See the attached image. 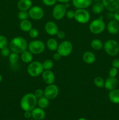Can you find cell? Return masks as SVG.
Listing matches in <instances>:
<instances>
[{"label":"cell","mask_w":119,"mask_h":120,"mask_svg":"<svg viewBox=\"0 0 119 120\" xmlns=\"http://www.w3.org/2000/svg\"><path fill=\"white\" fill-rule=\"evenodd\" d=\"M44 71L42 63L38 61H32L29 63L27 68V71L31 77H37L42 74Z\"/></svg>","instance_id":"5b68a950"},{"label":"cell","mask_w":119,"mask_h":120,"mask_svg":"<svg viewBox=\"0 0 119 120\" xmlns=\"http://www.w3.org/2000/svg\"><path fill=\"white\" fill-rule=\"evenodd\" d=\"M93 0H72V4L77 9H86L89 7Z\"/></svg>","instance_id":"2e32d148"},{"label":"cell","mask_w":119,"mask_h":120,"mask_svg":"<svg viewBox=\"0 0 119 120\" xmlns=\"http://www.w3.org/2000/svg\"><path fill=\"white\" fill-rule=\"evenodd\" d=\"M49 104H50V100L46 98L45 96L37 98V105H38V107L43 109H46L49 107Z\"/></svg>","instance_id":"d4e9b609"},{"label":"cell","mask_w":119,"mask_h":120,"mask_svg":"<svg viewBox=\"0 0 119 120\" xmlns=\"http://www.w3.org/2000/svg\"><path fill=\"white\" fill-rule=\"evenodd\" d=\"M107 17L108 18V19H110L111 20L114 19V12H109L107 14Z\"/></svg>","instance_id":"ee69618b"},{"label":"cell","mask_w":119,"mask_h":120,"mask_svg":"<svg viewBox=\"0 0 119 120\" xmlns=\"http://www.w3.org/2000/svg\"><path fill=\"white\" fill-rule=\"evenodd\" d=\"M59 88L57 85L53 84H48L44 90V96L50 100H54L59 94Z\"/></svg>","instance_id":"30bf717a"},{"label":"cell","mask_w":119,"mask_h":120,"mask_svg":"<svg viewBox=\"0 0 119 120\" xmlns=\"http://www.w3.org/2000/svg\"><path fill=\"white\" fill-rule=\"evenodd\" d=\"M2 75L0 74V83L2 82Z\"/></svg>","instance_id":"7dc6e473"},{"label":"cell","mask_w":119,"mask_h":120,"mask_svg":"<svg viewBox=\"0 0 119 120\" xmlns=\"http://www.w3.org/2000/svg\"><path fill=\"white\" fill-rule=\"evenodd\" d=\"M64 5H65V7H66V9H67V8H68L69 7H70V4L69 2H66V3L64 4Z\"/></svg>","instance_id":"bcb514c9"},{"label":"cell","mask_w":119,"mask_h":120,"mask_svg":"<svg viewBox=\"0 0 119 120\" xmlns=\"http://www.w3.org/2000/svg\"><path fill=\"white\" fill-rule=\"evenodd\" d=\"M104 9H105V7L103 5L102 2H98L93 4L92 8V11L93 14H96V15L100 14L102 12H103Z\"/></svg>","instance_id":"484cf974"},{"label":"cell","mask_w":119,"mask_h":120,"mask_svg":"<svg viewBox=\"0 0 119 120\" xmlns=\"http://www.w3.org/2000/svg\"><path fill=\"white\" fill-rule=\"evenodd\" d=\"M106 27L108 32L112 35H116L119 32V22L116 20H110Z\"/></svg>","instance_id":"e0dca14e"},{"label":"cell","mask_w":119,"mask_h":120,"mask_svg":"<svg viewBox=\"0 0 119 120\" xmlns=\"http://www.w3.org/2000/svg\"><path fill=\"white\" fill-rule=\"evenodd\" d=\"M103 48L105 52L110 56H116L119 53V43L114 39H109L103 43Z\"/></svg>","instance_id":"277c9868"},{"label":"cell","mask_w":119,"mask_h":120,"mask_svg":"<svg viewBox=\"0 0 119 120\" xmlns=\"http://www.w3.org/2000/svg\"><path fill=\"white\" fill-rule=\"evenodd\" d=\"M108 99L114 104H119V89H115L109 91L108 94Z\"/></svg>","instance_id":"44dd1931"},{"label":"cell","mask_w":119,"mask_h":120,"mask_svg":"<svg viewBox=\"0 0 119 120\" xmlns=\"http://www.w3.org/2000/svg\"><path fill=\"white\" fill-rule=\"evenodd\" d=\"M24 118H26V119H30L31 117H32V111H24Z\"/></svg>","instance_id":"60d3db41"},{"label":"cell","mask_w":119,"mask_h":120,"mask_svg":"<svg viewBox=\"0 0 119 120\" xmlns=\"http://www.w3.org/2000/svg\"><path fill=\"white\" fill-rule=\"evenodd\" d=\"M29 18L33 20H40L43 18L44 11L43 8L38 5L32 6L28 11Z\"/></svg>","instance_id":"8fae6325"},{"label":"cell","mask_w":119,"mask_h":120,"mask_svg":"<svg viewBox=\"0 0 119 120\" xmlns=\"http://www.w3.org/2000/svg\"><path fill=\"white\" fill-rule=\"evenodd\" d=\"M19 28L22 31L24 32H29V30L33 28V25L32 22L29 20H23L20 22Z\"/></svg>","instance_id":"603a6c76"},{"label":"cell","mask_w":119,"mask_h":120,"mask_svg":"<svg viewBox=\"0 0 119 120\" xmlns=\"http://www.w3.org/2000/svg\"><path fill=\"white\" fill-rule=\"evenodd\" d=\"M32 118L35 120H42L46 116V112L44 109L40 107H35L32 111Z\"/></svg>","instance_id":"ac0fdd59"},{"label":"cell","mask_w":119,"mask_h":120,"mask_svg":"<svg viewBox=\"0 0 119 120\" xmlns=\"http://www.w3.org/2000/svg\"><path fill=\"white\" fill-rule=\"evenodd\" d=\"M21 60L24 63H30L33 61V54L29 50H24V52L21 53Z\"/></svg>","instance_id":"7402d4cb"},{"label":"cell","mask_w":119,"mask_h":120,"mask_svg":"<svg viewBox=\"0 0 119 120\" xmlns=\"http://www.w3.org/2000/svg\"><path fill=\"white\" fill-rule=\"evenodd\" d=\"M42 77L44 83L47 85L53 84L56 80L54 74L51 70H44L42 74Z\"/></svg>","instance_id":"5bb4252c"},{"label":"cell","mask_w":119,"mask_h":120,"mask_svg":"<svg viewBox=\"0 0 119 120\" xmlns=\"http://www.w3.org/2000/svg\"><path fill=\"white\" fill-rule=\"evenodd\" d=\"M102 3L108 12H114L119 9V0H102Z\"/></svg>","instance_id":"7c38bea8"},{"label":"cell","mask_w":119,"mask_h":120,"mask_svg":"<svg viewBox=\"0 0 119 120\" xmlns=\"http://www.w3.org/2000/svg\"><path fill=\"white\" fill-rule=\"evenodd\" d=\"M44 70H51L54 66V62L51 59H46L42 63Z\"/></svg>","instance_id":"f1b7e54d"},{"label":"cell","mask_w":119,"mask_h":120,"mask_svg":"<svg viewBox=\"0 0 119 120\" xmlns=\"http://www.w3.org/2000/svg\"><path fill=\"white\" fill-rule=\"evenodd\" d=\"M114 19L119 22V9L114 12Z\"/></svg>","instance_id":"7bdbcfd3"},{"label":"cell","mask_w":119,"mask_h":120,"mask_svg":"<svg viewBox=\"0 0 119 120\" xmlns=\"http://www.w3.org/2000/svg\"><path fill=\"white\" fill-rule=\"evenodd\" d=\"M33 94L37 98H40V97H43V96H44V90H42V89H36V90L35 91V92H34Z\"/></svg>","instance_id":"836d02e7"},{"label":"cell","mask_w":119,"mask_h":120,"mask_svg":"<svg viewBox=\"0 0 119 120\" xmlns=\"http://www.w3.org/2000/svg\"><path fill=\"white\" fill-rule=\"evenodd\" d=\"M65 16H66L67 18H68L69 19H72L74 18L75 16V11L72 10H68L66 11V15Z\"/></svg>","instance_id":"74e56055"},{"label":"cell","mask_w":119,"mask_h":120,"mask_svg":"<svg viewBox=\"0 0 119 120\" xmlns=\"http://www.w3.org/2000/svg\"><path fill=\"white\" fill-rule=\"evenodd\" d=\"M29 17V14H28V11H20L19 12L18 14V18L19 19H20L21 21L28 19Z\"/></svg>","instance_id":"1f68e13d"},{"label":"cell","mask_w":119,"mask_h":120,"mask_svg":"<svg viewBox=\"0 0 119 120\" xmlns=\"http://www.w3.org/2000/svg\"><path fill=\"white\" fill-rule=\"evenodd\" d=\"M112 67L119 69V59H115L112 61Z\"/></svg>","instance_id":"ab89813d"},{"label":"cell","mask_w":119,"mask_h":120,"mask_svg":"<svg viewBox=\"0 0 119 120\" xmlns=\"http://www.w3.org/2000/svg\"><path fill=\"white\" fill-rule=\"evenodd\" d=\"M29 35L31 38L35 39L36 38L38 37V35H39V32L37 30L36 28H32L29 31Z\"/></svg>","instance_id":"d6a6232c"},{"label":"cell","mask_w":119,"mask_h":120,"mask_svg":"<svg viewBox=\"0 0 119 120\" xmlns=\"http://www.w3.org/2000/svg\"><path fill=\"white\" fill-rule=\"evenodd\" d=\"M91 47L95 50H99L103 47V43L99 39H94L91 42Z\"/></svg>","instance_id":"4316f807"},{"label":"cell","mask_w":119,"mask_h":120,"mask_svg":"<svg viewBox=\"0 0 119 120\" xmlns=\"http://www.w3.org/2000/svg\"><path fill=\"white\" fill-rule=\"evenodd\" d=\"M34 120V119H33V120Z\"/></svg>","instance_id":"681fc988"},{"label":"cell","mask_w":119,"mask_h":120,"mask_svg":"<svg viewBox=\"0 0 119 120\" xmlns=\"http://www.w3.org/2000/svg\"><path fill=\"white\" fill-rule=\"evenodd\" d=\"M67 9L64 4L59 3L54 5L52 11V15L54 19L60 21L64 18L66 15Z\"/></svg>","instance_id":"9c48e42d"},{"label":"cell","mask_w":119,"mask_h":120,"mask_svg":"<svg viewBox=\"0 0 119 120\" xmlns=\"http://www.w3.org/2000/svg\"><path fill=\"white\" fill-rule=\"evenodd\" d=\"M94 84L97 87L101 89V88L104 87L105 86V80L103 79L100 76H98L95 77L94 79Z\"/></svg>","instance_id":"f546056e"},{"label":"cell","mask_w":119,"mask_h":120,"mask_svg":"<svg viewBox=\"0 0 119 120\" xmlns=\"http://www.w3.org/2000/svg\"><path fill=\"white\" fill-rule=\"evenodd\" d=\"M10 49H9V48L7 47V48H4V49H1V54L2 56H4V57H8L10 53Z\"/></svg>","instance_id":"8d00e7d4"},{"label":"cell","mask_w":119,"mask_h":120,"mask_svg":"<svg viewBox=\"0 0 119 120\" xmlns=\"http://www.w3.org/2000/svg\"><path fill=\"white\" fill-rule=\"evenodd\" d=\"M56 35L60 39H64L65 37V33L63 30H58Z\"/></svg>","instance_id":"f35d334b"},{"label":"cell","mask_w":119,"mask_h":120,"mask_svg":"<svg viewBox=\"0 0 119 120\" xmlns=\"http://www.w3.org/2000/svg\"><path fill=\"white\" fill-rule=\"evenodd\" d=\"M96 1H99V0H96Z\"/></svg>","instance_id":"f907efd6"},{"label":"cell","mask_w":119,"mask_h":120,"mask_svg":"<svg viewBox=\"0 0 119 120\" xmlns=\"http://www.w3.org/2000/svg\"><path fill=\"white\" fill-rule=\"evenodd\" d=\"M73 50V46L72 43L68 41H64L58 44L57 49L58 52L61 57H66L70 55Z\"/></svg>","instance_id":"52a82bcc"},{"label":"cell","mask_w":119,"mask_h":120,"mask_svg":"<svg viewBox=\"0 0 119 120\" xmlns=\"http://www.w3.org/2000/svg\"><path fill=\"white\" fill-rule=\"evenodd\" d=\"M37 104V98L33 93H28L21 98L20 106L23 111H32Z\"/></svg>","instance_id":"7a4b0ae2"},{"label":"cell","mask_w":119,"mask_h":120,"mask_svg":"<svg viewBox=\"0 0 119 120\" xmlns=\"http://www.w3.org/2000/svg\"><path fill=\"white\" fill-rule=\"evenodd\" d=\"M32 7V0H19L17 4V7L20 11H28Z\"/></svg>","instance_id":"d6986e66"},{"label":"cell","mask_w":119,"mask_h":120,"mask_svg":"<svg viewBox=\"0 0 119 120\" xmlns=\"http://www.w3.org/2000/svg\"><path fill=\"white\" fill-rule=\"evenodd\" d=\"M82 60L86 64H92L96 60V56L92 52L86 51L83 53Z\"/></svg>","instance_id":"ffe728a7"},{"label":"cell","mask_w":119,"mask_h":120,"mask_svg":"<svg viewBox=\"0 0 119 120\" xmlns=\"http://www.w3.org/2000/svg\"><path fill=\"white\" fill-rule=\"evenodd\" d=\"M46 46L40 40H33L28 44V49L33 55H39L45 50Z\"/></svg>","instance_id":"8992f818"},{"label":"cell","mask_w":119,"mask_h":120,"mask_svg":"<svg viewBox=\"0 0 119 120\" xmlns=\"http://www.w3.org/2000/svg\"><path fill=\"white\" fill-rule=\"evenodd\" d=\"M119 84V81L116 77H108L105 80L104 87L108 91H111L116 89Z\"/></svg>","instance_id":"9a60e30c"},{"label":"cell","mask_w":119,"mask_h":120,"mask_svg":"<svg viewBox=\"0 0 119 120\" xmlns=\"http://www.w3.org/2000/svg\"><path fill=\"white\" fill-rule=\"evenodd\" d=\"M78 120H87L85 118H79Z\"/></svg>","instance_id":"c3c4849f"},{"label":"cell","mask_w":119,"mask_h":120,"mask_svg":"<svg viewBox=\"0 0 119 120\" xmlns=\"http://www.w3.org/2000/svg\"><path fill=\"white\" fill-rule=\"evenodd\" d=\"M71 0H57V1L59 2L60 3H61V4H65L66 2H69Z\"/></svg>","instance_id":"f6af8a7d"},{"label":"cell","mask_w":119,"mask_h":120,"mask_svg":"<svg viewBox=\"0 0 119 120\" xmlns=\"http://www.w3.org/2000/svg\"><path fill=\"white\" fill-rule=\"evenodd\" d=\"M106 23L103 21V16L93 20L89 25V29L92 34L94 35L100 34L105 30Z\"/></svg>","instance_id":"3957f363"},{"label":"cell","mask_w":119,"mask_h":120,"mask_svg":"<svg viewBox=\"0 0 119 120\" xmlns=\"http://www.w3.org/2000/svg\"><path fill=\"white\" fill-rule=\"evenodd\" d=\"M61 57V55L58 52H56L55 53H54L53 56H52L53 60L55 61H58L59 60H60Z\"/></svg>","instance_id":"b9f144b4"},{"label":"cell","mask_w":119,"mask_h":120,"mask_svg":"<svg viewBox=\"0 0 119 120\" xmlns=\"http://www.w3.org/2000/svg\"><path fill=\"white\" fill-rule=\"evenodd\" d=\"M58 46V43L54 38H50L47 41L46 46L51 51H56Z\"/></svg>","instance_id":"cb8c5ba5"},{"label":"cell","mask_w":119,"mask_h":120,"mask_svg":"<svg viewBox=\"0 0 119 120\" xmlns=\"http://www.w3.org/2000/svg\"><path fill=\"white\" fill-rule=\"evenodd\" d=\"M28 43L27 41L22 36H16L10 41L9 48L12 52L21 54L27 50Z\"/></svg>","instance_id":"6da1fadb"},{"label":"cell","mask_w":119,"mask_h":120,"mask_svg":"<svg viewBox=\"0 0 119 120\" xmlns=\"http://www.w3.org/2000/svg\"><path fill=\"white\" fill-rule=\"evenodd\" d=\"M8 58H9V63L12 65H14V64H16L18 62L19 59V55L18 53L12 52L10 53L9 56H8Z\"/></svg>","instance_id":"83f0119b"},{"label":"cell","mask_w":119,"mask_h":120,"mask_svg":"<svg viewBox=\"0 0 119 120\" xmlns=\"http://www.w3.org/2000/svg\"><path fill=\"white\" fill-rule=\"evenodd\" d=\"M90 13L86 9H77L75 11L74 19L77 22L81 24H85L89 21Z\"/></svg>","instance_id":"ba28073f"},{"label":"cell","mask_w":119,"mask_h":120,"mask_svg":"<svg viewBox=\"0 0 119 120\" xmlns=\"http://www.w3.org/2000/svg\"><path fill=\"white\" fill-rule=\"evenodd\" d=\"M8 46V39L5 36L0 35V50L7 48Z\"/></svg>","instance_id":"4dcf8cb0"},{"label":"cell","mask_w":119,"mask_h":120,"mask_svg":"<svg viewBox=\"0 0 119 120\" xmlns=\"http://www.w3.org/2000/svg\"><path fill=\"white\" fill-rule=\"evenodd\" d=\"M117 74L118 69H117L116 68H113V67L110 68V69L109 70V72H108V76H109V77H116Z\"/></svg>","instance_id":"e575fe53"},{"label":"cell","mask_w":119,"mask_h":120,"mask_svg":"<svg viewBox=\"0 0 119 120\" xmlns=\"http://www.w3.org/2000/svg\"><path fill=\"white\" fill-rule=\"evenodd\" d=\"M44 29L46 32L50 36L56 35L59 30L57 25L53 21H48L44 25Z\"/></svg>","instance_id":"4fadbf2b"},{"label":"cell","mask_w":119,"mask_h":120,"mask_svg":"<svg viewBox=\"0 0 119 120\" xmlns=\"http://www.w3.org/2000/svg\"><path fill=\"white\" fill-rule=\"evenodd\" d=\"M43 4L47 7H51L56 4L57 0H42Z\"/></svg>","instance_id":"d590c367"}]
</instances>
